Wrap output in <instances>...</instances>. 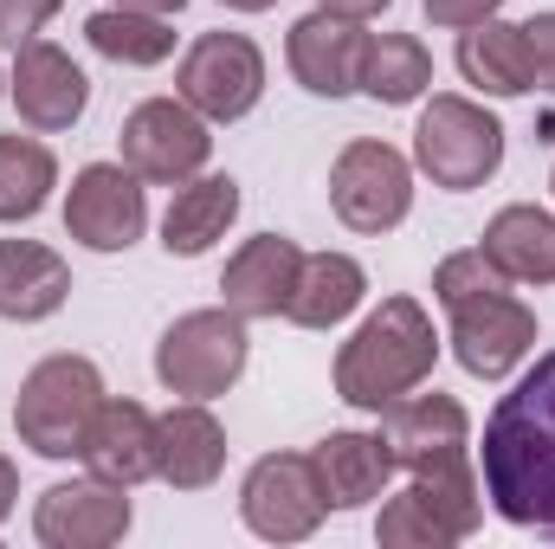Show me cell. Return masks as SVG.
I'll list each match as a JSON object with an SVG mask.
<instances>
[{
    "instance_id": "cell-1",
    "label": "cell",
    "mask_w": 555,
    "mask_h": 549,
    "mask_svg": "<svg viewBox=\"0 0 555 549\" xmlns=\"http://www.w3.org/2000/svg\"><path fill=\"white\" fill-rule=\"evenodd\" d=\"M478 485L511 531L555 544V349L524 362L511 395H498V408L485 413Z\"/></svg>"
},
{
    "instance_id": "cell-2",
    "label": "cell",
    "mask_w": 555,
    "mask_h": 549,
    "mask_svg": "<svg viewBox=\"0 0 555 549\" xmlns=\"http://www.w3.org/2000/svg\"><path fill=\"white\" fill-rule=\"evenodd\" d=\"M433 362H439V330L426 317L420 297H382L356 330L349 343L336 349V401L356 413H382L388 401L414 395L433 382Z\"/></svg>"
},
{
    "instance_id": "cell-3",
    "label": "cell",
    "mask_w": 555,
    "mask_h": 549,
    "mask_svg": "<svg viewBox=\"0 0 555 549\" xmlns=\"http://www.w3.org/2000/svg\"><path fill=\"white\" fill-rule=\"evenodd\" d=\"M253 362V323L227 304L207 310H181L162 336H155V382L175 401H220L240 388Z\"/></svg>"
},
{
    "instance_id": "cell-4",
    "label": "cell",
    "mask_w": 555,
    "mask_h": 549,
    "mask_svg": "<svg viewBox=\"0 0 555 549\" xmlns=\"http://www.w3.org/2000/svg\"><path fill=\"white\" fill-rule=\"evenodd\" d=\"M104 369L91 356H46L20 375V395H13V433L26 452L39 459H78L91 420L104 408Z\"/></svg>"
},
{
    "instance_id": "cell-5",
    "label": "cell",
    "mask_w": 555,
    "mask_h": 549,
    "mask_svg": "<svg viewBox=\"0 0 555 549\" xmlns=\"http://www.w3.org/2000/svg\"><path fill=\"white\" fill-rule=\"evenodd\" d=\"M504 168V124L459 91H433L420 98L414 124V175H426L446 194H472Z\"/></svg>"
},
{
    "instance_id": "cell-6",
    "label": "cell",
    "mask_w": 555,
    "mask_h": 549,
    "mask_svg": "<svg viewBox=\"0 0 555 549\" xmlns=\"http://www.w3.org/2000/svg\"><path fill=\"white\" fill-rule=\"evenodd\" d=\"M330 207L362 240L395 233L414 214V155H401L382 137L343 142V155L330 162Z\"/></svg>"
},
{
    "instance_id": "cell-7",
    "label": "cell",
    "mask_w": 555,
    "mask_h": 549,
    "mask_svg": "<svg viewBox=\"0 0 555 549\" xmlns=\"http://www.w3.org/2000/svg\"><path fill=\"white\" fill-rule=\"evenodd\" d=\"M446 343L472 382H511L537 356V310L511 284L459 297V304H446Z\"/></svg>"
},
{
    "instance_id": "cell-8",
    "label": "cell",
    "mask_w": 555,
    "mask_h": 549,
    "mask_svg": "<svg viewBox=\"0 0 555 549\" xmlns=\"http://www.w3.org/2000/svg\"><path fill=\"white\" fill-rule=\"evenodd\" d=\"M175 98L194 104L207 124H240L266 98V52L253 33H201L175 65Z\"/></svg>"
},
{
    "instance_id": "cell-9",
    "label": "cell",
    "mask_w": 555,
    "mask_h": 549,
    "mask_svg": "<svg viewBox=\"0 0 555 549\" xmlns=\"http://www.w3.org/2000/svg\"><path fill=\"white\" fill-rule=\"evenodd\" d=\"M330 518L323 478L310 465V452H266L246 465L240 478V524L259 544H310Z\"/></svg>"
},
{
    "instance_id": "cell-10",
    "label": "cell",
    "mask_w": 555,
    "mask_h": 549,
    "mask_svg": "<svg viewBox=\"0 0 555 549\" xmlns=\"http://www.w3.org/2000/svg\"><path fill=\"white\" fill-rule=\"evenodd\" d=\"M214 155V124L181 104V98H142L117 130V162L137 168L149 188H181L207 168Z\"/></svg>"
},
{
    "instance_id": "cell-11",
    "label": "cell",
    "mask_w": 555,
    "mask_h": 549,
    "mask_svg": "<svg viewBox=\"0 0 555 549\" xmlns=\"http://www.w3.org/2000/svg\"><path fill=\"white\" fill-rule=\"evenodd\" d=\"M7 104L20 111V124L33 137H65L85 124L91 111V78L85 65L59 46V39H20L13 46V65H7Z\"/></svg>"
},
{
    "instance_id": "cell-12",
    "label": "cell",
    "mask_w": 555,
    "mask_h": 549,
    "mask_svg": "<svg viewBox=\"0 0 555 549\" xmlns=\"http://www.w3.org/2000/svg\"><path fill=\"white\" fill-rule=\"evenodd\" d=\"M65 233L85 253H130L149 233V181L124 162H85L65 188Z\"/></svg>"
},
{
    "instance_id": "cell-13",
    "label": "cell",
    "mask_w": 555,
    "mask_h": 549,
    "mask_svg": "<svg viewBox=\"0 0 555 549\" xmlns=\"http://www.w3.org/2000/svg\"><path fill=\"white\" fill-rule=\"evenodd\" d=\"M137 524V505L124 485H104V478H59L39 491L33 505V537L46 549H111L130 537Z\"/></svg>"
},
{
    "instance_id": "cell-14",
    "label": "cell",
    "mask_w": 555,
    "mask_h": 549,
    "mask_svg": "<svg viewBox=\"0 0 555 549\" xmlns=\"http://www.w3.org/2000/svg\"><path fill=\"white\" fill-rule=\"evenodd\" d=\"M362 46H369V26L362 20H343L330 7H310L304 20H291L284 33V65L291 78L310 91V98H356V78H362Z\"/></svg>"
},
{
    "instance_id": "cell-15",
    "label": "cell",
    "mask_w": 555,
    "mask_h": 549,
    "mask_svg": "<svg viewBox=\"0 0 555 549\" xmlns=\"http://www.w3.org/2000/svg\"><path fill=\"white\" fill-rule=\"evenodd\" d=\"M78 465L91 478H104V485H124V491L149 485L155 465H162V426H155V413L142 408V401L104 395V408H98L85 446H78Z\"/></svg>"
},
{
    "instance_id": "cell-16",
    "label": "cell",
    "mask_w": 555,
    "mask_h": 549,
    "mask_svg": "<svg viewBox=\"0 0 555 549\" xmlns=\"http://www.w3.org/2000/svg\"><path fill=\"white\" fill-rule=\"evenodd\" d=\"M310 465H317V478H323L330 511H362V505H375V498L388 491V478L401 472L395 452H388V439H382V426H375V433H369V426H336V433H323V439L310 446Z\"/></svg>"
},
{
    "instance_id": "cell-17",
    "label": "cell",
    "mask_w": 555,
    "mask_h": 549,
    "mask_svg": "<svg viewBox=\"0 0 555 549\" xmlns=\"http://www.w3.org/2000/svg\"><path fill=\"white\" fill-rule=\"evenodd\" d=\"M297 266H304V246L284 240V233H253L227 272H220V304L240 310L246 323H266V317H284L291 291H297Z\"/></svg>"
},
{
    "instance_id": "cell-18",
    "label": "cell",
    "mask_w": 555,
    "mask_h": 549,
    "mask_svg": "<svg viewBox=\"0 0 555 549\" xmlns=\"http://www.w3.org/2000/svg\"><path fill=\"white\" fill-rule=\"evenodd\" d=\"M375 420H382V439H388V452H395L401 472L472 446V413H465V401H452L439 388H414V395L388 401Z\"/></svg>"
},
{
    "instance_id": "cell-19",
    "label": "cell",
    "mask_w": 555,
    "mask_h": 549,
    "mask_svg": "<svg viewBox=\"0 0 555 549\" xmlns=\"http://www.w3.org/2000/svg\"><path fill=\"white\" fill-rule=\"evenodd\" d=\"M162 426V465L155 478L168 491H214L227 472V426L207 401H175L168 413H155Z\"/></svg>"
},
{
    "instance_id": "cell-20",
    "label": "cell",
    "mask_w": 555,
    "mask_h": 549,
    "mask_svg": "<svg viewBox=\"0 0 555 549\" xmlns=\"http://www.w3.org/2000/svg\"><path fill=\"white\" fill-rule=\"evenodd\" d=\"M240 220V181L233 175H194L168 194V214H162V253L168 259H201L214 253Z\"/></svg>"
},
{
    "instance_id": "cell-21",
    "label": "cell",
    "mask_w": 555,
    "mask_h": 549,
    "mask_svg": "<svg viewBox=\"0 0 555 549\" xmlns=\"http://www.w3.org/2000/svg\"><path fill=\"white\" fill-rule=\"evenodd\" d=\"M72 297L65 253L39 240H0V323H46Z\"/></svg>"
},
{
    "instance_id": "cell-22",
    "label": "cell",
    "mask_w": 555,
    "mask_h": 549,
    "mask_svg": "<svg viewBox=\"0 0 555 549\" xmlns=\"http://www.w3.org/2000/svg\"><path fill=\"white\" fill-rule=\"evenodd\" d=\"M478 253L511 284H555V214L537 201H511L485 220Z\"/></svg>"
},
{
    "instance_id": "cell-23",
    "label": "cell",
    "mask_w": 555,
    "mask_h": 549,
    "mask_svg": "<svg viewBox=\"0 0 555 549\" xmlns=\"http://www.w3.org/2000/svg\"><path fill=\"white\" fill-rule=\"evenodd\" d=\"M362 297H369L362 259H349V253H304L297 291L284 304V323H297V330H336V323H349L362 310Z\"/></svg>"
},
{
    "instance_id": "cell-24",
    "label": "cell",
    "mask_w": 555,
    "mask_h": 549,
    "mask_svg": "<svg viewBox=\"0 0 555 549\" xmlns=\"http://www.w3.org/2000/svg\"><path fill=\"white\" fill-rule=\"evenodd\" d=\"M452 59H459V78H465L472 91H485V98H524V91H537V85H530V46H524V26L504 20V13L465 26Z\"/></svg>"
},
{
    "instance_id": "cell-25",
    "label": "cell",
    "mask_w": 555,
    "mask_h": 549,
    "mask_svg": "<svg viewBox=\"0 0 555 549\" xmlns=\"http://www.w3.org/2000/svg\"><path fill=\"white\" fill-rule=\"evenodd\" d=\"M356 91L388 104V111H408V104H420L433 91V52L420 46L414 33H369Z\"/></svg>"
},
{
    "instance_id": "cell-26",
    "label": "cell",
    "mask_w": 555,
    "mask_h": 549,
    "mask_svg": "<svg viewBox=\"0 0 555 549\" xmlns=\"http://www.w3.org/2000/svg\"><path fill=\"white\" fill-rule=\"evenodd\" d=\"M408 491L452 531V544L478 537L485 524V485H478V465L472 452H446V459H426V465H408Z\"/></svg>"
},
{
    "instance_id": "cell-27",
    "label": "cell",
    "mask_w": 555,
    "mask_h": 549,
    "mask_svg": "<svg viewBox=\"0 0 555 549\" xmlns=\"http://www.w3.org/2000/svg\"><path fill=\"white\" fill-rule=\"evenodd\" d=\"M85 39L98 59L124 65V72H149V65H168L175 59V20L162 13H130V7H98L85 20Z\"/></svg>"
},
{
    "instance_id": "cell-28",
    "label": "cell",
    "mask_w": 555,
    "mask_h": 549,
    "mask_svg": "<svg viewBox=\"0 0 555 549\" xmlns=\"http://www.w3.org/2000/svg\"><path fill=\"white\" fill-rule=\"evenodd\" d=\"M59 188V155L39 137H0V227H20L33 214H46Z\"/></svg>"
},
{
    "instance_id": "cell-29",
    "label": "cell",
    "mask_w": 555,
    "mask_h": 549,
    "mask_svg": "<svg viewBox=\"0 0 555 549\" xmlns=\"http://www.w3.org/2000/svg\"><path fill=\"white\" fill-rule=\"evenodd\" d=\"M375 544L382 549H452V531L420 505L414 491L401 485L395 498L382 491V511H375Z\"/></svg>"
},
{
    "instance_id": "cell-30",
    "label": "cell",
    "mask_w": 555,
    "mask_h": 549,
    "mask_svg": "<svg viewBox=\"0 0 555 549\" xmlns=\"http://www.w3.org/2000/svg\"><path fill=\"white\" fill-rule=\"evenodd\" d=\"M498 284H511V278L498 272L478 246H465V253H446L439 266H433V304L446 310V304H459V297H478V291H498Z\"/></svg>"
},
{
    "instance_id": "cell-31",
    "label": "cell",
    "mask_w": 555,
    "mask_h": 549,
    "mask_svg": "<svg viewBox=\"0 0 555 549\" xmlns=\"http://www.w3.org/2000/svg\"><path fill=\"white\" fill-rule=\"evenodd\" d=\"M524 46H530V85L555 98V7L524 20Z\"/></svg>"
},
{
    "instance_id": "cell-32",
    "label": "cell",
    "mask_w": 555,
    "mask_h": 549,
    "mask_svg": "<svg viewBox=\"0 0 555 549\" xmlns=\"http://www.w3.org/2000/svg\"><path fill=\"white\" fill-rule=\"evenodd\" d=\"M65 0H0V39L20 46V39H39L52 20H59Z\"/></svg>"
},
{
    "instance_id": "cell-33",
    "label": "cell",
    "mask_w": 555,
    "mask_h": 549,
    "mask_svg": "<svg viewBox=\"0 0 555 549\" xmlns=\"http://www.w3.org/2000/svg\"><path fill=\"white\" fill-rule=\"evenodd\" d=\"M426 7V20L433 26H446V33H465V26H478V20H498L504 13V0H420Z\"/></svg>"
},
{
    "instance_id": "cell-34",
    "label": "cell",
    "mask_w": 555,
    "mask_h": 549,
    "mask_svg": "<svg viewBox=\"0 0 555 549\" xmlns=\"http://www.w3.org/2000/svg\"><path fill=\"white\" fill-rule=\"evenodd\" d=\"M317 7H330V13H343V20H362V26H369V20H382L395 0H317Z\"/></svg>"
},
{
    "instance_id": "cell-35",
    "label": "cell",
    "mask_w": 555,
    "mask_h": 549,
    "mask_svg": "<svg viewBox=\"0 0 555 549\" xmlns=\"http://www.w3.org/2000/svg\"><path fill=\"white\" fill-rule=\"evenodd\" d=\"M13 505H20V465L0 452V524L13 518Z\"/></svg>"
},
{
    "instance_id": "cell-36",
    "label": "cell",
    "mask_w": 555,
    "mask_h": 549,
    "mask_svg": "<svg viewBox=\"0 0 555 549\" xmlns=\"http://www.w3.org/2000/svg\"><path fill=\"white\" fill-rule=\"evenodd\" d=\"M104 7H130V13H162V20H175L188 0H104Z\"/></svg>"
},
{
    "instance_id": "cell-37",
    "label": "cell",
    "mask_w": 555,
    "mask_h": 549,
    "mask_svg": "<svg viewBox=\"0 0 555 549\" xmlns=\"http://www.w3.org/2000/svg\"><path fill=\"white\" fill-rule=\"evenodd\" d=\"M220 7H233V13H272L278 0H220Z\"/></svg>"
},
{
    "instance_id": "cell-38",
    "label": "cell",
    "mask_w": 555,
    "mask_h": 549,
    "mask_svg": "<svg viewBox=\"0 0 555 549\" xmlns=\"http://www.w3.org/2000/svg\"><path fill=\"white\" fill-rule=\"evenodd\" d=\"M0 98H7V72H0Z\"/></svg>"
},
{
    "instance_id": "cell-39",
    "label": "cell",
    "mask_w": 555,
    "mask_h": 549,
    "mask_svg": "<svg viewBox=\"0 0 555 549\" xmlns=\"http://www.w3.org/2000/svg\"><path fill=\"white\" fill-rule=\"evenodd\" d=\"M550 188H555V175H550Z\"/></svg>"
}]
</instances>
